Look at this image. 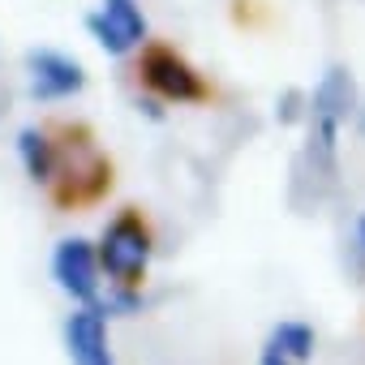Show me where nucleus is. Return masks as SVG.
<instances>
[{
  "mask_svg": "<svg viewBox=\"0 0 365 365\" xmlns=\"http://www.w3.org/2000/svg\"><path fill=\"white\" fill-rule=\"evenodd\" d=\"M150 250H155V241H150V228L142 224L138 211H120L99 237V262L120 288H133L146 275Z\"/></svg>",
  "mask_w": 365,
  "mask_h": 365,
  "instance_id": "nucleus-1",
  "label": "nucleus"
},
{
  "mask_svg": "<svg viewBox=\"0 0 365 365\" xmlns=\"http://www.w3.org/2000/svg\"><path fill=\"white\" fill-rule=\"evenodd\" d=\"M138 73H142V82H146L159 99H172V103H202V99L211 95L207 78H202L185 56H180V52H172V48H163V43H155V48L142 52Z\"/></svg>",
  "mask_w": 365,
  "mask_h": 365,
  "instance_id": "nucleus-2",
  "label": "nucleus"
},
{
  "mask_svg": "<svg viewBox=\"0 0 365 365\" xmlns=\"http://www.w3.org/2000/svg\"><path fill=\"white\" fill-rule=\"evenodd\" d=\"M99 250L86 237H65L52 250V279L61 284V292H69L78 305H99Z\"/></svg>",
  "mask_w": 365,
  "mask_h": 365,
  "instance_id": "nucleus-3",
  "label": "nucleus"
},
{
  "mask_svg": "<svg viewBox=\"0 0 365 365\" xmlns=\"http://www.w3.org/2000/svg\"><path fill=\"white\" fill-rule=\"evenodd\" d=\"M26 78H31V95L39 103H52V99H69L86 86V69L82 61L56 52V48H31L26 52Z\"/></svg>",
  "mask_w": 365,
  "mask_h": 365,
  "instance_id": "nucleus-4",
  "label": "nucleus"
},
{
  "mask_svg": "<svg viewBox=\"0 0 365 365\" xmlns=\"http://www.w3.org/2000/svg\"><path fill=\"white\" fill-rule=\"evenodd\" d=\"M86 31L95 35V43L108 56H125L129 48L146 39V18L133 0H103V9L86 18Z\"/></svg>",
  "mask_w": 365,
  "mask_h": 365,
  "instance_id": "nucleus-5",
  "label": "nucleus"
},
{
  "mask_svg": "<svg viewBox=\"0 0 365 365\" xmlns=\"http://www.w3.org/2000/svg\"><path fill=\"white\" fill-rule=\"evenodd\" d=\"M65 348L73 365H116L108 344V314L99 305H78L65 318Z\"/></svg>",
  "mask_w": 365,
  "mask_h": 365,
  "instance_id": "nucleus-6",
  "label": "nucleus"
},
{
  "mask_svg": "<svg viewBox=\"0 0 365 365\" xmlns=\"http://www.w3.org/2000/svg\"><path fill=\"white\" fill-rule=\"evenodd\" d=\"M56 176H61L56 198H61L65 207H69V202H91V198H99V194L112 185V168H108V159H103L95 146H86V150H82V159L61 163V168H56Z\"/></svg>",
  "mask_w": 365,
  "mask_h": 365,
  "instance_id": "nucleus-7",
  "label": "nucleus"
},
{
  "mask_svg": "<svg viewBox=\"0 0 365 365\" xmlns=\"http://www.w3.org/2000/svg\"><path fill=\"white\" fill-rule=\"evenodd\" d=\"M314 327L301 322V318H284L271 327V335L262 339V352H258V365H309L314 361Z\"/></svg>",
  "mask_w": 365,
  "mask_h": 365,
  "instance_id": "nucleus-8",
  "label": "nucleus"
},
{
  "mask_svg": "<svg viewBox=\"0 0 365 365\" xmlns=\"http://www.w3.org/2000/svg\"><path fill=\"white\" fill-rule=\"evenodd\" d=\"M352 103H356V86H352L348 69H344V65H331V69L318 78V86H314L309 116H314V120L344 125V120H348V112H352Z\"/></svg>",
  "mask_w": 365,
  "mask_h": 365,
  "instance_id": "nucleus-9",
  "label": "nucleus"
},
{
  "mask_svg": "<svg viewBox=\"0 0 365 365\" xmlns=\"http://www.w3.org/2000/svg\"><path fill=\"white\" fill-rule=\"evenodd\" d=\"M18 155H22V163H26L31 180H56V168H61V150H56V142H52L43 129L26 125V129L18 133Z\"/></svg>",
  "mask_w": 365,
  "mask_h": 365,
  "instance_id": "nucleus-10",
  "label": "nucleus"
},
{
  "mask_svg": "<svg viewBox=\"0 0 365 365\" xmlns=\"http://www.w3.org/2000/svg\"><path fill=\"white\" fill-rule=\"evenodd\" d=\"M138 305H142V301H138V292H133V288H120V292H112L108 301H99V309H103L108 318H112V314H133Z\"/></svg>",
  "mask_w": 365,
  "mask_h": 365,
  "instance_id": "nucleus-11",
  "label": "nucleus"
},
{
  "mask_svg": "<svg viewBox=\"0 0 365 365\" xmlns=\"http://www.w3.org/2000/svg\"><path fill=\"white\" fill-rule=\"evenodd\" d=\"M356 241L365 245V215H356Z\"/></svg>",
  "mask_w": 365,
  "mask_h": 365,
  "instance_id": "nucleus-12",
  "label": "nucleus"
}]
</instances>
